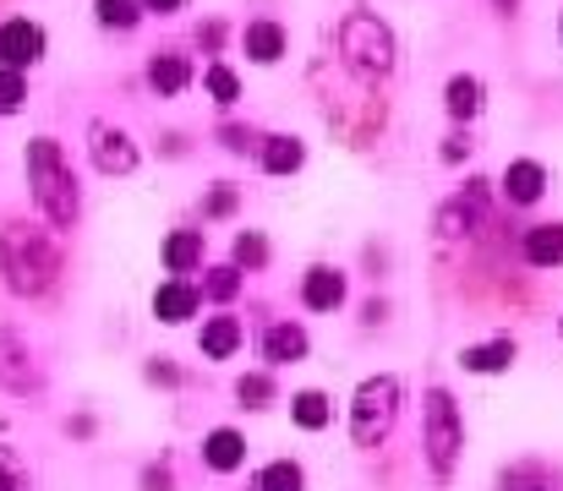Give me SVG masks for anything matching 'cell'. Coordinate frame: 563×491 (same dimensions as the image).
<instances>
[{
	"mask_svg": "<svg viewBox=\"0 0 563 491\" xmlns=\"http://www.w3.org/2000/svg\"><path fill=\"white\" fill-rule=\"evenodd\" d=\"M27 186H33L38 213H44L55 230H71V224H77V208H82L77 175H71L66 148H60L55 137H33V143H27Z\"/></svg>",
	"mask_w": 563,
	"mask_h": 491,
	"instance_id": "obj_1",
	"label": "cell"
},
{
	"mask_svg": "<svg viewBox=\"0 0 563 491\" xmlns=\"http://www.w3.org/2000/svg\"><path fill=\"white\" fill-rule=\"evenodd\" d=\"M0 274L16 295H44L60 279V246L44 230L27 224H5L0 230Z\"/></svg>",
	"mask_w": 563,
	"mask_h": 491,
	"instance_id": "obj_2",
	"label": "cell"
},
{
	"mask_svg": "<svg viewBox=\"0 0 563 491\" xmlns=\"http://www.w3.org/2000/svg\"><path fill=\"white\" fill-rule=\"evenodd\" d=\"M340 60L345 71H356L362 82H383L399 66V44L388 33V22H377L373 11H351L340 22Z\"/></svg>",
	"mask_w": 563,
	"mask_h": 491,
	"instance_id": "obj_3",
	"label": "cell"
},
{
	"mask_svg": "<svg viewBox=\"0 0 563 491\" xmlns=\"http://www.w3.org/2000/svg\"><path fill=\"white\" fill-rule=\"evenodd\" d=\"M394 415H399V382L394 377H367L356 388V404H351V437H356V448H377L394 432Z\"/></svg>",
	"mask_w": 563,
	"mask_h": 491,
	"instance_id": "obj_4",
	"label": "cell"
},
{
	"mask_svg": "<svg viewBox=\"0 0 563 491\" xmlns=\"http://www.w3.org/2000/svg\"><path fill=\"white\" fill-rule=\"evenodd\" d=\"M465 448V426H460V410L443 388L427 393V465L432 476H454V459Z\"/></svg>",
	"mask_w": 563,
	"mask_h": 491,
	"instance_id": "obj_5",
	"label": "cell"
},
{
	"mask_svg": "<svg viewBox=\"0 0 563 491\" xmlns=\"http://www.w3.org/2000/svg\"><path fill=\"white\" fill-rule=\"evenodd\" d=\"M88 154H93L99 175H132L137 169V143L121 126H110V121H93L88 126Z\"/></svg>",
	"mask_w": 563,
	"mask_h": 491,
	"instance_id": "obj_6",
	"label": "cell"
},
{
	"mask_svg": "<svg viewBox=\"0 0 563 491\" xmlns=\"http://www.w3.org/2000/svg\"><path fill=\"white\" fill-rule=\"evenodd\" d=\"M38 60H44V27L27 22V16L0 22V66H5V71H27V66H38Z\"/></svg>",
	"mask_w": 563,
	"mask_h": 491,
	"instance_id": "obj_7",
	"label": "cell"
},
{
	"mask_svg": "<svg viewBox=\"0 0 563 491\" xmlns=\"http://www.w3.org/2000/svg\"><path fill=\"white\" fill-rule=\"evenodd\" d=\"M241 49H246V60H257V66H279L285 49H290V33H285L274 16H257V22L241 27Z\"/></svg>",
	"mask_w": 563,
	"mask_h": 491,
	"instance_id": "obj_8",
	"label": "cell"
},
{
	"mask_svg": "<svg viewBox=\"0 0 563 491\" xmlns=\"http://www.w3.org/2000/svg\"><path fill=\"white\" fill-rule=\"evenodd\" d=\"M542 191H548V169L537 159H515L504 169V202L509 208H531V202H542Z\"/></svg>",
	"mask_w": 563,
	"mask_h": 491,
	"instance_id": "obj_9",
	"label": "cell"
},
{
	"mask_svg": "<svg viewBox=\"0 0 563 491\" xmlns=\"http://www.w3.org/2000/svg\"><path fill=\"white\" fill-rule=\"evenodd\" d=\"M482 104H487V88H482V77H471V71L449 77V88H443V110H449V121L471 126V121L482 115Z\"/></svg>",
	"mask_w": 563,
	"mask_h": 491,
	"instance_id": "obj_10",
	"label": "cell"
},
{
	"mask_svg": "<svg viewBox=\"0 0 563 491\" xmlns=\"http://www.w3.org/2000/svg\"><path fill=\"white\" fill-rule=\"evenodd\" d=\"M197 306H202V290L187 284V279H170V284H159V290H154V317H159V323H170V327L187 323Z\"/></svg>",
	"mask_w": 563,
	"mask_h": 491,
	"instance_id": "obj_11",
	"label": "cell"
},
{
	"mask_svg": "<svg viewBox=\"0 0 563 491\" xmlns=\"http://www.w3.org/2000/svg\"><path fill=\"white\" fill-rule=\"evenodd\" d=\"M301 301L312 306V312H334L340 301H345V274L340 268H307V279H301Z\"/></svg>",
	"mask_w": 563,
	"mask_h": 491,
	"instance_id": "obj_12",
	"label": "cell"
},
{
	"mask_svg": "<svg viewBox=\"0 0 563 491\" xmlns=\"http://www.w3.org/2000/svg\"><path fill=\"white\" fill-rule=\"evenodd\" d=\"M148 88H154L159 99L187 93V88H191V60H187V55H176V49L154 55V60H148Z\"/></svg>",
	"mask_w": 563,
	"mask_h": 491,
	"instance_id": "obj_13",
	"label": "cell"
},
{
	"mask_svg": "<svg viewBox=\"0 0 563 491\" xmlns=\"http://www.w3.org/2000/svg\"><path fill=\"white\" fill-rule=\"evenodd\" d=\"M482 208H487V191H482V180H471V186L438 213V230H443V235H465V230L482 219Z\"/></svg>",
	"mask_w": 563,
	"mask_h": 491,
	"instance_id": "obj_14",
	"label": "cell"
},
{
	"mask_svg": "<svg viewBox=\"0 0 563 491\" xmlns=\"http://www.w3.org/2000/svg\"><path fill=\"white\" fill-rule=\"evenodd\" d=\"M257 164H263V175H296L301 164H307V143L301 137H263V148H257Z\"/></svg>",
	"mask_w": 563,
	"mask_h": 491,
	"instance_id": "obj_15",
	"label": "cell"
},
{
	"mask_svg": "<svg viewBox=\"0 0 563 491\" xmlns=\"http://www.w3.org/2000/svg\"><path fill=\"white\" fill-rule=\"evenodd\" d=\"M202 459H208V470H219V476L241 470V459H246V443H241V432H230V426L208 432V443H202Z\"/></svg>",
	"mask_w": 563,
	"mask_h": 491,
	"instance_id": "obj_16",
	"label": "cell"
},
{
	"mask_svg": "<svg viewBox=\"0 0 563 491\" xmlns=\"http://www.w3.org/2000/svg\"><path fill=\"white\" fill-rule=\"evenodd\" d=\"M526 263H531V268H559L563 263V224H537V230H526Z\"/></svg>",
	"mask_w": 563,
	"mask_h": 491,
	"instance_id": "obj_17",
	"label": "cell"
},
{
	"mask_svg": "<svg viewBox=\"0 0 563 491\" xmlns=\"http://www.w3.org/2000/svg\"><path fill=\"white\" fill-rule=\"evenodd\" d=\"M263 355L274 360V366H285V360H301L307 355V333L296 323H274L263 333Z\"/></svg>",
	"mask_w": 563,
	"mask_h": 491,
	"instance_id": "obj_18",
	"label": "cell"
},
{
	"mask_svg": "<svg viewBox=\"0 0 563 491\" xmlns=\"http://www.w3.org/2000/svg\"><path fill=\"white\" fill-rule=\"evenodd\" d=\"M509 360H515V338H493V344H471L465 355H460V366L465 371H509Z\"/></svg>",
	"mask_w": 563,
	"mask_h": 491,
	"instance_id": "obj_19",
	"label": "cell"
},
{
	"mask_svg": "<svg viewBox=\"0 0 563 491\" xmlns=\"http://www.w3.org/2000/svg\"><path fill=\"white\" fill-rule=\"evenodd\" d=\"M241 349V323L235 317H208L202 323V355L208 360H230Z\"/></svg>",
	"mask_w": 563,
	"mask_h": 491,
	"instance_id": "obj_20",
	"label": "cell"
},
{
	"mask_svg": "<svg viewBox=\"0 0 563 491\" xmlns=\"http://www.w3.org/2000/svg\"><path fill=\"white\" fill-rule=\"evenodd\" d=\"M202 263V230H176L170 241H165V268L181 279V274H191Z\"/></svg>",
	"mask_w": 563,
	"mask_h": 491,
	"instance_id": "obj_21",
	"label": "cell"
},
{
	"mask_svg": "<svg viewBox=\"0 0 563 491\" xmlns=\"http://www.w3.org/2000/svg\"><path fill=\"white\" fill-rule=\"evenodd\" d=\"M0 382L5 388H27L33 371H27V344L16 333H0Z\"/></svg>",
	"mask_w": 563,
	"mask_h": 491,
	"instance_id": "obj_22",
	"label": "cell"
},
{
	"mask_svg": "<svg viewBox=\"0 0 563 491\" xmlns=\"http://www.w3.org/2000/svg\"><path fill=\"white\" fill-rule=\"evenodd\" d=\"M93 16H99V27H115V33H132L148 11H143V0H93Z\"/></svg>",
	"mask_w": 563,
	"mask_h": 491,
	"instance_id": "obj_23",
	"label": "cell"
},
{
	"mask_svg": "<svg viewBox=\"0 0 563 491\" xmlns=\"http://www.w3.org/2000/svg\"><path fill=\"white\" fill-rule=\"evenodd\" d=\"M202 88H208V99H213V104H224V110L241 99V77H235L224 60H213V66L202 71Z\"/></svg>",
	"mask_w": 563,
	"mask_h": 491,
	"instance_id": "obj_24",
	"label": "cell"
},
{
	"mask_svg": "<svg viewBox=\"0 0 563 491\" xmlns=\"http://www.w3.org/2000/svg\"><path fill=\"white\" fill-rule=\"evenodd\" d=\"M290 415H296V426H307V432H323L334 410H329V399H323V393H312V388H307V393H296V399H290Z\"/></svg>",
	"mask_w": 563,
	"mask_h": 491,
	"instance_id": "obj_25",
	"label": "cell"
},
{
	"mask_svg": "<svg viewBox=\"0 0 563 491\" xmlns=\"http://www.w3.org/2000/svg\"><path fill=\"white\" fill-rule=\"evenodd\" d=\"M301 465H290V459H279V465H268L263 476H257V491H301Z\"/></svg>",
	"mask_w": 563,
	"mask_h": 491,
	"instance_id": "obj_26",
	"label": "cell"
},
{
	"mask_svg": "<svg viewBox=\"0 0 563 491\" xmlns=\"http://www.w3.org/2000/svg\"><path fill=\"white\" fill-rule=\"evenodd\" d=\"M27 104V71H5L0 66V115H16Z\"/></svg>",
	"mask_w": 563,
	"mask_h": 491,
	"instance_id": "obj_27",
	"label": "cell"
},
{
	"mask_svg": "<svg viewBox=\"0 0 563 491\" xmlns=\"http://www.w3.org/2000/svg\"><path fill=\"white\" fill-rule=\"evenodd\" d=\"M235 208H241V191H235L230 180H219V186L202 197V219H230Z\"/></svg>",
	"mask_w": 563,
	"mask_h": 491,
	"instance_id": "obj_28",
	"label": "cell"
},
{
	"mask_svg": "<svg viewBox=\"0 0 563 491\" xmlns=\"http://www.w3.org/2000/svg\"><path fill=\"white\" fill-rule=\"evenodd\" d=\"M268 263V241L257 230H241L235 235V268H263Z\"/></svg>",
	"mask_w": 563,
	"mask_h": 491,
	"instance_id": "obj_29",
	"label": "cell"
},
{
	"mask_svg": "<svg viewBox=\"0 0 563 491\" xmlns=\"http://www.w3.org/2000/svg\"><path fill=\"white\" fill-rule=\"evenodd\" d=\"M235 290H241V268H208V279H202L208 301H235Z\"/></svg>",
	"mask_w": 563,
	"mask_h": 491,
	"instance_id": "obj_30",
	"label": "cell"
},
{
	"mask_svg": "<svg viewBox=\"0 0 563 491\" xmlns=\"http://www.w3.org/2000/svg\"><path fill=\"white\" fill-rule=\"evenodd\" d=\"M504 491H559V487H553V476H548V470L526 465V470H509V476H504Z\"/></svg>",
	"mask_w": 563,
	"mask_h": 491,
	"instance_id": "obj_31",
	"label": "cell"
},
{
	"mask_svg": "<svg viewBox=\"0 0 563 491\" xmlns=\"http://www.w3.org/2000/svg\"><path fill=\"white\" fill-rule=\"evenodd\" d=\"M0 491H27V465L16 448H0Z\"/></svg>",
	"mask_w": 563,
	"mask_h": 491,
	"instance_id": "obj_32",
	"label": "cell"
},
{
	"mask_svg": "<svg viewBox=\"0 0 563 491\" xmlns=\"http://www.w3.org/2000/svg\"><path fill=\"white\" fill-rule=\"evenodd\" d=\"M235 393H241V404H252V410H263V404L274 399V382H268L263 371H252V377H241V382H235Z\"/></svg>",
	"mask_w": 563,
	"mask_h": 491,
	"instance_id": "obj_33",
	"label": "cell"
},
{
	"mask_svg": "<svg viewBox=\"0 0 563 491\" xmlns=\"http://www.w3.org/2000/svg\"><path fill=\"white\" fill-rule=\"evenodd\" d=\"M471 132H454V137H443V148H438V159L443 164H460V159H471Z\"/></svg>",
	"mask_w": 563,
	"mask_h": 491,
	"instance_id": "obj_34",
	"label": "cell"
},
{
	"mask_svg": "<svg viewBox=\"0 0 563 491\" xmlns=\"http://www.w3.org/2000/svg\"><path fill=\"white\" fill-rule=\"evenodd\" d=\"M219 143H224L230 154H246V148H252V132H246V126H219Z\"/></svg>",
	"mask_w": 563,
	"mask_h": 491,
	"instance_id": "obj_35",
	"label": "cell"
},
{
	"mask_svg": "<svg viewBox=\"0 0 563 491\" xmlns=\"http://www.w3.org/2000/svg\"><path fill=\"white\" fill-rule=\"evenodd\" d=\"M197 44L219 49V44H224V22H202V27H197Z\"/></svg>",
	"mask_w": 563,
	"mask_h": 491,
	"instance_id": "obj_36",
	"label": "cell"
},
{
	"mask_svg": "<svg viewBox=\"0 0 563 491\" xmlns=\"http://www.w3.org/2000/svg\"><path fill=\"white\" fill-rule=\"evenodd\" d=\"M143 491H170V470H148V476H143Z\"/></svg>",
	"mask_w": 563,
	"mask_h": 491,
	"instance_id": "obj_37",
	"label": "cell"
},
{
	"mask_svg": "<svg viewBox=\"0 0 563 491\" xmlns=\"http://www.w3.org/2000/svg\"><path fill=\"white\" fill-rule=\"evenodd\" d=\"M187 0H143V11H154V16H170V11H181Z\"/></svg>",
	"mask_w": 563,
	"mask_h": 491,
	"instance_id": "obj_38",
	"label": "cell"
},
{
	"mask_svg": "<svg viewBox=\"0 0 563 491\" xmlns=\"http://www.w3.org/2000/svg\"><path fill=\"white\" fill-rule=\"evenodd\" d=\"M493 5H498V16H515L520 11V0H493Z\"/></svg>",
	"mask_w": 563,
	"mask_h": 491,
	"instance_id": "obj_39",
	"label": "cell"
},
{
	"mask_svg": "<svg viewBox=\"0 0 563 491\" xmlns=\"http://www.w3.org/2000/svg\"><path fill=\"white\" fill-rule=\"evenodd\" d=\"M559 38H563V22H559Z\"/></svg>",
	"mask_w": 563,
	"mask_h": 491,
	"instance_id": "obj_40",
	"label": "cell"
},
{
	"mask_svg": "<svg viewBox=\"0 0 563 491\" xmlns=\"http://www.w3.org/2000/svg\"><path fill=\"white\" fill-rule=\"evenodd\" d=\"M559 333H563V323H559Z\"/></svg>",
	"mask_w": 563,
	"mask_h": 491,
	"instance_id": "obj_41",
	"label": "cell"
}]
</instances>
